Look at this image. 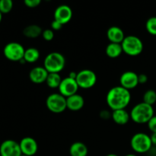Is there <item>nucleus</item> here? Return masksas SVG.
I'll return each instance as SVG.
<instances>
[{"mask_svg":"<svg viewBox=\"0 0 156 156\" xmlns=\"http://www.w3.org/2000/svg\"><path fill=\"white\" fill-rule=\"evenodd\" d=\"M131 101V94L129 90L122 86H115L108 91L106 101L112 111L125 109Z\"/></svg>","mask_w":156,"mask_h":156,"instance_id":"f257e3e1","label":"nucleus"},{"mask_svg":"<svg viewBox=\"0 0 156 156\" xmlns=\"http://www.w3.org/2000/svg\"><path fill=\"white\" fill-rule=\"evenodd\" d=\"M131 120L138 124H145L149 123L154 116L153 107L141 102L136 105L130 111Z\"/></svg>","mask_w":156,"mask_h":156,"instance_id":"f03ea898","label":"nucleus"},{"mask_svg":"<svg viewBox=\"0 0 156 156\" xmlns=\"http://www.w3.org/2000/svg\"><path fill=\"white\" fill-rule=\"evenodd\" d=\"M66 66V58L59 52H52L47 55L44 61V67L49 73H59Z\"/></svg>","mask_w":156,"mask_h":156,"instance_id":"7ed1b4c3","label":"nucleus"},{"mask_svg":"<svg viewBox=\"0 0 156 156\" xmlns=\"http://www.w3.org/2000/svg\"><path fill=\"white\" fill-rule=\"evenodd\" d=\"M130 146L133 150L137 153L148 152L152 146L151 136L144 133H137L131 138Z\"/></svg>","mask_w":156,"mask_h":156,"instance_id":"20e7f679","label":"nucleus"},{"mask_svg":"<svg viewBox=\"0 0 156 156\" xmlns=\"http://www.w3.org/2000/svg\"><path fill=\"white\" fill-rule=\"evenodd\" d=\"M123 53L130 56H139L143 50V43L140 37L134 35L125 37L121 44Z\"/></svg>","mask_w":156,"mask_h":156,"instance_id":"39448f33","label":"nucleus"},{"mask_svg":"<svg viewBox=\"0 0 156 156\" xmlns=\"http://www.w3.org/2000/svg\"><path fill=\"white\" fill-rule=\"evenodd\" d=\"M25 49L18 42L8 43L3 49L5 57L13 62H21L24 59Z\"/></svg>","mask_w":156,"mask_h":156,"instance_id":"423d86ee","label":"nucleus"},{"mask_svg":"<svg viewBox=\"0 0 156 156\" xmlns=\"http://www.w3.org/2000/svg\"><path fill=\"white\" fill-rule=\"evenodd\" d=\"M46 105L48 110L54 114H60L67 108L66 98L59 93L50 94L46 100Z\"/></svg>","mask_w":156,"mask_h":156,"instance_id":"0eeeda50","label":"nucleus"},{"mask_svg":"<svg viewBox=\"0 0 156 156\" xmlns=\"http://www.w3.org/2000/svg\"><path fill=\"white\" fill-rule=\"evenodd\" d=\"M76 82L79 88L88 89L95 85L97 82V76L91 69H82L77 74Z\"/></svg>","mask_w":156,"mask_h":156,"instance_id":"6e6552de","label":"nucleus"},{"mask_svg":"<svg viewBox=\"0 0 156 156\" xmlns=\"http://www.w3.org/2000/svg\"><path fill=\"white\" fill-rule=\"evenodd\" d=\"M22 155L19 143L6 140L0 145V156H21Z\"/></svg>","mask_w":156,"mask_h":156,"instance_id":"1a4fd4ad","label":"nucleus"},{"mask_svg":"<svg viewBox=\"0 0 156 156\" xmlns=\"http://www.w3.org/2000/svg\"><path fill=\"white\" fill-rule=\"evenodd\" d=\"M79 88L76 79H71L68 76L65 79H62L58 89H59V94H61L65 98H68L73 94H77Z\"/></svg>","mask_w":156,"mask_h":156,"instance_id":"9d476101","label":"nucleus"},{"mask_svg":"<svg viewBox=\"0 0 156 156\" xmlns=\"http://www.w3.org/2000/svg\"><path fill=\"white\" fill-rule=\"evenodd\" d=\"M19 145L22 155L27 156H34L37 152V143L32 137H24V138H23L20 141Z\"/></svg>","mask_w":156,"mask_h":156,"instance_id":"9b49d317","label":"nucleus"},{"mask_svg":"<svg viewBox=\"0 0 156 156\" xmlns=\"http://www.w3.org/2000/svg\"><path fill=\"white\" fill-rule=\"evenodd\" d=\"M73 18V10L67 5H60L54 12V20L60 22L62 25L67 24Z\"/></svg>","mask_w":156,"mask_h":156,"instance_id":"f8f14e48","label":"nucleus"},{"mask_svg":"<svg viewBox=\"0 0 156 156\" xmlns=\"http://www.w3.org/2000/svg\"><path fill=\"white\" fill-rule=\"evenodd\" d=\"M120 86L127 90L135 88L139 85L138 74L133 71L124 72L120 78Z\"/></svg>","mask_w":156,"mask_h":156,"instance_id":"ddd939ff","label":"nucleus"},{"mask_svg":"<svg viewBox=\"0 0 156 156\" xmlns=\"http://www.w3.org/2000/svg\"><path fill=\"white\" fill-rule=\"evenodd\" d=\"M49 73L44 66H37L32 69L29 73V78L32 82L41 84L46 82Z\"/></svg>","mask_w":156,"mask_h":156,"instance_id":"4468645a","label":"nucleus"},{"mask_svg":"<svg viewBox=\"0 0 156 156\" xmlns=\"http://www.w3.org/2000/svg\"><path fill=\"white\" fill-rule=\"evenodd\" d=\"M125 37L123 30L117 26H112L107 30V37L111 43L121 44Z\"/></svg>","mask_w":156,"mask_h":156,"instance_id":"2eb2a0df","label":"nucleus"},{"mask_svg":"<svg viewBox=\"0 0 156 156\" xmlns=\"http://www.w3.org/2000/svg\"><path fill=\"white\" fill-rule=\"evenodd\" d=\"M67 109L72 111H79L85 105V100L83 97L79 94H73L66 98Z\"/></svg>","mask_w":156,"mask_h":156,"instance_id":"dca6fc26","label":"nucleus"},{"mask_svg":"<svg viewBox=\"0 0 156 156\" xmlns=\"http://www.w3.org/2000/svg\"><path fill=\"white\" fill-rule=\"evenodd\" d=\"M111 118L114 122L118 125H125L130 120V114L125 109L113 111L111 114Z\"/></svg>","mask_w":156,"mask_h":156,"instance_id":"f3484780","label":"nucleus"},{"mask_svg":"<svg viewBox=\"0 0 156 156\" xmlns=\"http://www.w3.org/2000/svg\"><path fill=\"white\" fill-rule=\"evenodd\" d=\"M88 147L82 142H76L69 147V154L71 156H87Z\"/></svg>","mask_w":156,"mask_h":156,"instance_id":"a211bd4d","label":"nucleus"},{"mask_svg":"<svg viewBox=\"0 0 156 156\" xmlns=\"http://www.w3.org/2000/svg\"><path fill=\"white\" fill-rule=\"evenodd\" d=\"M43 30L37 24H30L24 27L23 30V34L27 38L35 39L42 35Z\"/></svg>","mask_w":156,"mask_h":156,"instance_id":"6ab92c4d","label":"nucleus"},{"mask_svg":"<svg viewBox=\"0 0 156 156\" xmlns=\"http://www.w3.org/2000/svg\"><path fill=\"white\" fill-rule=\"evenodd\" d=\"M123 48L120 44H115V43H110L106 47L105 53L106 55L110 58H117L123 53Z\"/></svg>","mask_w":156,"mask_h":156,"instance_id":"aec40b11","label":"nucleus"},{"mask_svg":"<svg viewBox=\"0 0 156 156\" xmlns=\"http://www.w3.org/2000/svg\"><path fill=\"white\" fill-rule=\"evenodd\" d=\"M40 58V52L35 47H29L25 49L24 55V60L25 62L28 63H34L37 62Z\"/></svg>","mask_w":156,"mask_h":156,"instance_id":"412c9836","label":"nucleus"},{"mask_svg":"<svg viewBox=\"0 0 156 156\" xmlns=\"http://www.w3.org/2000/svg\"><path fill=\"white\" fill-rule=\"evenodd\" d=\"M62 79L59 73H49L46 82L51 88H59Z\"/></svg>","mask_w":156,"mask_h":156,"instance_id":"4be33fe9","label":"nucleus"},{"mask_svg":"<svg viewBox=\"0 0 156 156\" xmlns=\"http://www.w3.org/2000/svg\"><path fill=\"white\" fill-rule=\"evenodd\" d=\"M143 102L147 105L153 106L156 103V91L155 90H147L143 94Z\"/></svg>","mask_w":156,"mask_h":156,"instance_id":"5701e85b","label":"nucleus"},{"mask_svg":"<svg viewBox=\"0 0 156 156\" xmlns=\"http://www.w3.org/2000/svg\"><path fill=\"white\" fill-rule=\"evenodd\" d=\"M13 9V2L12 0H0V12L2 15L8 14Z\"/></svg>","mask_w":156,"mask_h":156,"instance_id":"b1692460","label":"nucleus"},{"mask_svg":"<svg viewBox=\"0 0 156 156\" xmlns=\"http://www.w3.org/2000/svg\"><path fill=\"white\" fill-rule=\"evenodd\" d=\"M146 28L150 34L156 35V17H151L147 20Z\"/></svg>","mask_w":156,"mask_h":156,"instance_id":"393cba45","label":"nucleus"},{"mask_svg":"<svg viewBox=\"0 0 156 156\" xmlns=\"http://www.w3.org/2000/svg\"><path fill=\"white\" fill-rule=\"evenodd\" d=\"M42 37L45 41H51L54 38V31L52 29H45L43 30Z\"/></svg>","mask_w":156,"mask_h":156,"instance_id":"a878e982","label":"nucleus"},{"mask_svg":"<svg viewBox=\"0 0 156 156\" xmlns=\"http://www.w3.org/2000/svg\"><path fill=\"white\" fill-rule=\"evenodd\" d=\"M24 3L27 7L34 9L39 5L41 3V0H24Z\"/></svg>","mask_w":156,"mask_h":156,"instance_id":"bb28decb","label":"nucleus"},{"mask_svg":"<svg viewBox=\"0 0 156 156\" xmlns=\"http://www.w3.org/2000/svg\"><path fill=\"white\" fill-rule=\"evenodd\" d=\"M147 124L149 130H150L152 133H156V116L154 115L153 117H152V118L149 120V123H148Z\"/></svg>","mask_w":156,"mask_h":156,"instance_id":"cd10ccee","label":"nucleus"},{"mask_svg":"<svg viewBox=\"0 0 156 156\" xmlns=\"http://www.w3.org/2000/svg\"><path fill=\"white\" fill-rule=\"evenodd\" d=\"M62 24H61L59 21H56V20H53L51 23V29L53 30H60L62 27Z\"/></svg>","mask_w":156,"mask_h":156,"instance_id":"c85d7f7f","label":"nucleus"},{"mask_svg":"<svg viewBox=\"0 0 156 156\" xmlns=\"http://www.w3.org/2000/svg\"><path fill=\"white\" fill-rule=\"evenodd\" d=\"M138 80L139 84H145L148 82V76L146 74H142L138 75Z\"/></svg>","mask_w":156,"mask_h":156,"instance_id":"c756f323","label":"nucleus"},{"mask_svg":"<svg viewBox=\"0 0 156 156\" xmlns=\"http://www.w3.org/2000/svg\"><path fill=\"white\" fill-rule=\"evenodd\" d=\"M100 116L102 119H105V120H107V119L111 117V114H110L109 111H102L101 112Z\"/></svg>","mask_w":156,"mask_h":156,"instance_id":"7c9ffc66","label":"nucleus"},{"mask_svg":"<svg viewBox=\"0 0 156 156\" xmlns=\"http://www.w3.org/2000/svg\"><path fill=\"white\" fill-rule=\"evenodd\" d=\"M77 74L78 73H76V72H71V73H69V77L73 79H76V78H77Z\"/></svg>","mask_w":156,"mask_h":156,"instance_id":"2f4dec72","label":"nucleus"},{"mask_svg":"<svg viewBox=\"0 0 156 156\" xmlns=\"http://www.w3.org/2000/svg\"><path fill=\"white\" fill-rule=\"evenodd\" d=\"M151 140H152V145L156 146V133L152 134V136H151Z\"/></svg>","mask_w":156,"mask_h":156,"instance_id":"473e14b6","label":"nucleus"},{"mask_svg":"<svg viewBox=\"0 0 156 156\" xmlns=\"http://www.w3.org/2000/svg\"><path fill=\"white\" fill-rule=\"evenodd\" d=\"M106 156H118L117 155H116V154H113V153H111V154H108V155H106Z\"/></svg>","mask_w":156,"mask_h":156,"instance_id":"72a5a7b5","label":"nucleus"},{"mask_svg":"<svg viewBox=\"0 0 156 156\" xmlns=\"http://www.w3.org/2000/svg\"><path fill=\"white\" fill-rule=\"evenodd\" d=\"M2 20V14L1 12H0V23H1Z\"/></svg>","mask_w":156,"mask_h":156,"instance_id":"f704fd0d","label":"nucleus"},{"mask_svg":"<svg viewBox=\"0 0 156 156\" xmlns=\"http://www.w3.org/2000/svg\"><path fill=\"white\" fill-rule=\"evenodd\" d=\"M125 156H136V155H134V154H128V155H126Z\"/></svg>","mask_w":156,"mask_h":156,"instance_id":"c9c22d12","label":"nucleus"},{"mask_svg":"<svg viewBox=\"0 0 156 156\" xmlns=\"http://www.w3.org/2000/svg\"><path fill=\"white\" fill-rule=\"evenodd\" d=\"M21 156H27V155H21Z\"/></svg>","mask_w":156,"mask_h":156,"instance_id":"e433bc0d","label":"nucleus"}]
</instances>
